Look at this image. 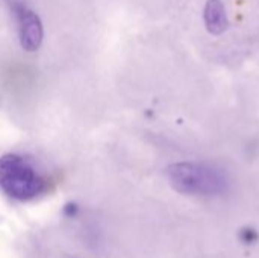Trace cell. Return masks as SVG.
I'll return each mask as SVG.
<instances>
[{
	"label": "cell",
	"instance_id": "cell-1",
	"mask_svg": "<svg viewBox=\"0 0 259 258\" xmlns=\"http://www.w3.org/2000/svg\"><path fill=\"white\" fill-rule=\"evenodd\" d=\"M0 189L15 201H32L47 189L46 176L35 164L17 154L0 157Z\"/></svg>",
	"mask_w": 259,
	"mask_h": 258
},
{
	"label": "cell",
	"instance_id": "cell-2",
	"mask_svg": "<svg viewBox=\"0 0 259 258\" xmlns=\"http://www.w3.org/2000/svg\"><path fill=\"white\" fill-rule=\"evenodd\" d=\"M171 187L191 196H217L226 192L228 178L215 166L206 163H176L167 169Z\"/></svg>",
	"mask_w": 259,
	"mask_h": 258
},
{
	"label": "cell",
	"instance_id": "cell-4",
	"mask_svg": "<svg viewBox=\"0 0 259 258\" xmlns=\"http://www.w3.org/2000/svg\"><path fill=\"white\" fill-rule=\"evenodd\" d=\"M206 30L212 35H222L229 27V18L222 0H208L203 9Z\"/></svg>",
	"mask_w": 259,
	"mask_h": 258
},
{
	"label": "cell",
	"instance_id": "cell-3",
	"mask_svg": "<svg viewBox=\"0 0 259 258\" xmlns=\"http://www.w3.org/2000/svg\"><path fill=\"white\" fill-rule=\"evenodd\" d=\"M9 6L17 21V30L21 47L27 52L36 50L42 43V24L39 21V17L29 6L17 0L11 2Z\"/></svg>",
	"mask_w": 259,
	"mask_h": 258
}]
</instances>
